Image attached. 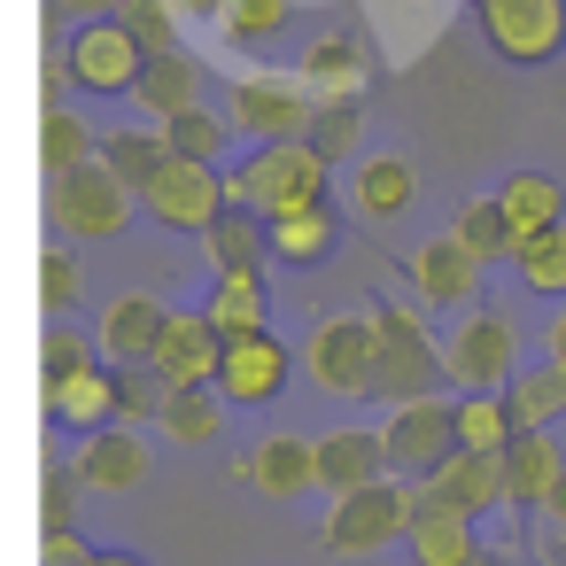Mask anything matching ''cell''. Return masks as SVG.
<instances>
[{"instance_id":"cell-10","label":"cell","mask_w":566,"mask_h":566,"mask_svg":"<svg viewBox=\"0 0 566 566\" xmlns=\"http://www.w3.org/2000/svg\"><path fill=\"white\" fill-rule=\"evenodd\" d=\"M226 210H233L226 171H218V164H179V156H171V171L140 195V218H148V226H164V233H179V241H187V233L202 241Z\"/></svg>"},{"instance_id":"cell-49","label":"cell","mask_w":566,"mask_h":566,"mask_svg":"<svg viewBox=\"0 0 566 566\" xmlns=\"http://www.w3.org/2000/svg\"><path fill=\"white\" fill-rule=\"evenodd\" d=\"M551 520H558V527H566V481H558V496H551Z\"/></svg>"},{"instance_id":"cell-21","label":"cell","mask_w":566,"mask_h":566,"mask_svg":"<svg viewBox=\"0 0 566 566\" xmlns=\"http://www.w3.org/2000/svg\"><path fill=\"white\" fill-rule=\"evenodd\" d=\"M202 249H210V272H218V280H264V264H280V256H272V226H264V210H249V202H233V210L202 233Z\"/></svg>"},{"instance_id":"cell-15","label":"cell","mask_w":566,"mask_h":566,"mask_svg":"<svg viewBox=\"0 0 566 566\" xmlns=\"http://www.w3.org/2000/svg\"><path fill=\"white\" fill-rule=\"evenodd\" d=\"M241 481L256 489V496H272V504H295V496H311L318 489V434H264V442H249V458H241Z\"/></svg>"},{"instance_id":"cell-44","label":"cell","mask_w":566,"mask_h":566,"mask_svg":"<svg viewBox=\"0 0 566 566\" xmlns=\"http://www.w3.org/2000/svg\"><path fill=\"white\" fill-rule=\"evenodd\" d=\"M40 566H94L86 535H40Z\"/></svg>"},{"instance_id":"cell-28","label":"cell","mask_w":566,"mask_h":566,"mask_svg":"<svg viewBox=\"0 0 566 566\" xmlns=\"http://www.w3.org/2000/svg\"><path fill=\"white\" fill-rule=\"evenodd\" d=\"M226 396L218 388H171V403H164V419H156V434L164 442H179V450H210L218 434H226Z\"/></svg>"},{"instance_id":"cell-12","label":"cell","mask_w":566,"mask_h":566,"mask_svg":"<svg viewBox=\"0 0 566 566\" xmlns=\"http://www.w3.org/2000/svg\"><path fill=\"white\" fill-rule=\"evenodd\" d=\"M295 349L264 326V334H241V342H226V365H218V396L233 403V411H272L280 396H287V380H295Z\"/></svg>"},{"instance_id":"cell-42","label":"cell","mask_w":566,"mask_h":566,"mask_svg":"<svg viewBox=\"0 0 566 566\" xmlns=\"http://www.w3.org/2000/svg\"><path fill=\"white\" fill-rule=\"evenodd\" d=\"M117 17H125V32H133L148 55H171V48H179V24H187V17L171 9V0H125Z\"/></svg>"},{"instance_id":"cell-25","label":"cell","mask_w":566,"mask_h":566,"mask_svg":"<svg viewBox=\"0 0 566 566\" xmlns=\"http://www.w3.org/2000/svg\"><path fill=\"white\" fill-rule=\"evenodd\" d=\"M403 543H411V566H481L489 558L481 520H465V512H419Z\"/></svg>"},{"instance_id":"cell-45","label":"cell","mask_w":566,"mask_h":566,"mask_svg":"<svg viewBox=\"0 0 566 566\" xmlns=\"http://www.w3.org/2000/svg\"><path fill=\"white\" fill-rule=\"evenodd\" d=\"M55 9H63L71 24H94V17H117V9H125V0H55Z\"/></svg>"},{"instance_id":"cell-43","label":"cell","mask_w":566,"mask_h":566,"mask_svg":"<svg viewBox=\"0 0 566 566\" xmlns=\"http://www.w3.org/2000/svg\"><path fill=\"white\" fill-rule=\"evenodd\" d=\"M303 140H311L326 164H357V102H334V109H318Z\"/></svg>"},{"instance_id":"cell-9","label":"cell","mask_w":566,"mask_h":566,"mask_svg":"<svg viewBox=\"0 0 566 566\" xmlns=\"http://www.w3.org/2000/svg\"><path fill=\"white\" fill-rule=\"evenodd\" d=\"M148 71V48L125 32V17H94V24H71L63 40V78L78 94H133Z\"/></svg>"},{"instance_id":"cell-19","label":"cell","mask_w":566,"mask_h":566,"mask_svg":"<svg viewBox=\"0 0 566 566\" xmlns=\"http://www.w3.org/2000/svg\"><path fill=\"white\" fill-rule=\"evenodd\" d=\"M295 78H303V94L318 102V109H334V102H365V48L349 40V32H318L311 48H303V63H295Z\"/></svg>"},{"instance_id":"cell-11","label":"cell","mask_w":566,"mask_h":566,"mask_svg":"<svg viewBox=\"0 0 566 566\" xmlns=\"http://www.w3.org/2000/svg\"><path fill=\"white\" fill-rule=\"evenodd\" d=\"M303 373H311L326 396H342V403L373 396V318H365V311L318 318L311 342H303Z\"/></svg>"},{"instance_id":"cell-35","label":"cell","mask_w":566,"mask_h":566,"mask_svg":"<svg viewBox=\"0 0 566 566\" xmlns=\"http://www.w3.org/2000/svg\"><path fill=\"white\" fill-rule=\"evenodd\" d=\"M512 434H520V419L496 388H458V450H504Z\"/></svg>"},{"instance_id":"cell-4","label":"cell","mask_w":566,"mask_h":566,"mask_svg":"<svg viewBox=\"0 0 566 566\" xmlns=\"http://www.w3.org/2000/svg\"><path fill=\"white\" fill-rule=\"evenodd\" d=\"M55 241H125V226L140 218V195L109 171V164H86L71 179H55Z\"/></svg>"},{"instance_id":"cell-48","label":"cell","mask_w":566,"mask_h":566,"mask_svg":"<svg viewBox=\"0 0 566 566\" xmlns=\"http://www.w3.org/2000/svg\"><path fill=\"white\" fill-rule=\"evenodd\" d=\"M551 357H558V365H566V311H558V318H551Z\"/></svg>"},{"instance_id":"cell-17","label":"cell","mask_w":566,"mask_h":566,"mask_svg":"<svg viewBox=\"0 0 566 566\" xmlns=\"http://www.w3.org/2000/svg\"><path fill=\"white\" fill-rule=\"evenodd\" d=\"M164 326H171V311L148 295V287H125L109 311H102V357L117 365V373H133V365H156V349H164Z\"/></svg>"},{"instance_id":"cell-38","label":"cell","mask_w":566,"mask_h":566,"mask_svg":"<svg viewBox=\"0 0 566 566\" xmlns=\"http://www.w3.org/2000/svg\"><path fill=\"white\" fill-rule=\"evenodd\" d=\"M86 365H102V334H86V326H71V318H48V334H40V373H48V380H71V373H86Z\"/></svg>"},{"instance_id":"cell-20","label":"cell","mask_w":566,"mask_h":566,"mask_svg":"<svg viewBox=\"0 0 566 566\" xmlns=\"http://www.w3.org/2000/svg\"><path fill=\"white\" fill-rule=\"evenodd\" d=\"M504 481H512V504L520 512H551L558 481H566V458H558V427H520L504 442Z\"/></svg>"},{"instance_id":"cell-2","label":"cell","mask_w":566,"mask_h":566,"mask_svg":"<svg viewBox=\"0 0 566 566\" xmlns=\"http://www.w3.org/2000/svg\"><path fill=\"white\" fill-rule=\"evenodd\" d=\"M373 396L380 403H419V396H442V342L419 326V311L411 303H396V295H380L373 311Z\"/></svg>"},{"instance_id":"cell-6","label":"cell","mask_w":566,"mask_h":566,"mask_svg":"<svg viewBox=\"0 0 566 566\" xmlns=\"http://www.w3.org/2000/svg\"><path fill=\"white\" fill-rule=\"evenodd\" d=\"M226 117H233V133H241L249 148H264V140H303L311 117H318V102L303 94L295 71H241Z\"/></svg>"},{"instance_id":"cell-37","label":"cell","mask_w":566,"mask_h":566,"mask_svg":"<svg viewBox=\"0 0 566 566\" xmlns=\"http://www.w3.org/2000/svg\"><path fill=\"white\" fill-rule=\"evenodd\" d=\"M78 295H86V256L71 241H48L40 249V303H48V318H71Z\"/></svg>"},{"instance_id":"cell-23","label":"cell","mask_w":566,"mask_h":566,"mask_svg":"<svg viewBox=\"0 0 566 566\" xmlns=\"http://www.w3.org/2000/svg\"><path fill=\"white\" fill-rule=\"evenodd\" d=\"M202 86H210V63H202V55H187V48H171V55H148V71H140V86H133V102H140L156 125H171V117L202 109Z\"/></svg>"},{"instance_id":"cell-5","label":"cell","mask_w":566,"mask_h":566,"mask_svg":"<svg viewBox=\"0 0 566 566\" xmlns=\"http://www.w3.org/2000/svg\"><path fill=\"white\" fill-rule=\"evenodd\" d=\"M473 9H481V40L496 63L543 71L566 55V0H473Z\"/></svg>"},{"instance_id":"cell-50","label":"cell","mask_w":566,"mask_h":566,"mask_svg":"<svg viewBox=\"0 0 566 566\" xmlns=\"http://www.w3.org/2000/svg\"><path fill=\"white\" fill-rule=\"evenodd\" d=\"M481 566H496V558H481Z\"/></svg>"},{"instance_id":"cell-41","label":"cell","mask_w":566,"mask_h":566,"mask_svg":"<svg viewBox=\"0 0 566 566\" xmlns=\"http://www.w3.org/2000/svg\"><path fill=\"white\" fill-rule=\"evenodd\" d=\"M164 403H171V388H164L148 365L117 373V427H156V419H164Z\"/></svg>"},{"instance_id":"cell-46","label":"cell","mask_w":566,"mask_h":566,"mask_svg":"<svg viewBox=\"0 0 566 566\" xmlns=\"http://www.w3.org/2000/svg\"><path fill=\"white\" fill-rule=\"evenodd\" d=\"M179 17H226V0H171Z\"/></svg>"},{"instance_id":"cell-47","label":"cell","mask_w":566,"mask_h":566,"mask_svg":"<svg viewBox=\"0 0 566 566\" xmlns=\"http://www.w3.org/2000/svg\"><path fill=\"white\" fill-rule=\"evenodd\" d=\"M94 566H148L140 551H94Z\"/></svg>"},{"instance_id":"cell-40","label":"cell","mask_w":566,"mask_h":566,"mask_svg":"<svg viewBox=\"0 0 566 566\" xmlns=\"http://www.w3.org/2000/svg\"><path fill=\"white\" fill-rule=\"evenodd\" d=\"M78 465H63V458H48L40 465V535H78Z\"/></svg>"},{"instance_id":"cell-3","label":"cell","mask_w":566,"mask_h":566,"mask_svg":"<svg viewBox=\"0 0 566 566\" xmlns=\"http://www.w3.org/2000/svg\"><path fill=\"white\" fill-rule=\"evenodd\" d=\"M520 326L496 311V303H473L450 334H442V373H450V388H512L520 380Z\"/></svg>"},{"instance_id":"cell-14","label":"cell","mask_w":566,"mask_h":566,"mask_svg":"<svg viewBox=\"0 0 566 566\" xmlns=\"http://www.w3.org/2000/svg\"><path fill=\"white\" fill-rule=\"evenodd\" d=\"M218 365H226V334L210 311H171L164 326V349H156V380L164 388H218Z\"/></svg>"},{"instance_id":"cell-27","label":"cell","mask_w":566,"mask_h":566,"mask_svg":"<svg viewBox=\"0 0 566 566\" xmlns=\"http://www.w3.org/2000/svg\"><path fill=\"white\" fill-rule=\"evenodd\" d=\"M496 202H504V218L520 226V241L566 226V187H558L551 171H504V179H496Z\"/></svg>"},{"instance_id":"cell-36","label":"cell","mask_w":566,"mask_h":566,"mask_svg":"<svg viewBox=\"0 0 566 566\" xmlns=\"http://www.w3.org/2000/svg\"><path fill=\"white\" fill-rule=\"evenodd\" d=\"M512 280H520L527 295L558 303V295H566V226H551V233L520 241V256H512Z\"/></svg>"},{"instance_id":"cell-31","label":"cell","mask_w":566,"mask_h":566,"mask_svg":"<svg viewBox=\"0 0 566 566\" xmlns=\"http://www.w3.org/2000/svg\"><path fill=\"white\" fill-rule=\"evenodd\" d=\"M272 226V256L280 264H318V256H334V202H318V210H280V218H264Z\"/></svg>"},{"instance_id":"cell-8","label":"cell","mask_w":566,"mask_h":566,"mask_svg":"<svg viewBox=\"0 0 566 566\" xmlns=\"http://www.w3.org/2000/svg\"><path fill=\"white\" fill-rule=\"evenodd\" d=\"M403 535H411V481H373V489L326 504V551L334 558H373Z\"/></svg>"},{"instance_id":"cell-16","label":"cell","mask_w":566,"mask_h":566,"mask_svg":"<svg viewBox=\"0 0 566 566\" xmlns=\"http://www.w3.org/2000/svg\"><path fill=\"white\" fill-rule=\"evenodd\" d=\"M78 481L94 489V496H133L148 473H156V450H148V434L140 427H102V434H86L78 442Z\"/></svg>"},{"instance_id":"cell-32","label":"cell","mask_w":566,"mask_h":566,"mask_svg":"<svg viewBox=\"0 0 566 566\" xmlns=\"http://www.w3.org/2000/svg\"><path fill=\"white\" fill-rule=\"evenodd\" d=\"M202 311L218 318L226 342H241V334H264V326H272V287H264V280H210Z\"/></svg>"},{"instance_id":"cell-7","label":"cell","mask_w":566,"mask_h":566,"mask_svg":"<svg viewBox=\"0 0 566 566\" xmlns=\"http://www.w3.org/2000/svg\"><path fill=\"white\" fill-rule=\"evenodd\" d=\"M388 473L396 481H427L458 458V396H419V403H388Z\"/></svg>"},{"instance_id":"cell-29","label":"cell","mask_w":566,"mask_h":566,"mask_svg":"<svg viewBox=\"0 0 566 566\" xmlns=\"http://www.w3.org/2000/svg\"><path fill=\"white\" fill-rule=\"evenodd\" d=\"M164 140H171V156H179V164H218V171H226V156H233V140H241V133H233V117H226V109H210V102H202V109L171 117V125H164Z\"/></svg>"},{"instance_id":"cell-33","label":"cell","mask_w":566,"mask_h":566,"mask_svg":"<svg viewBox=\"0 0 566 566\" xmlns=\"http://www.w3.org/2000/svg\"><path fill=\"white\" fill-rule=\"evenodd\" d=\"M504 403H512L520 427H558V419H566V365H558V357L520 365V380L504 388Z\"/></svg>"},{"instance_id":"cell-18","label":"cell","mask_w":566,"mask_h":566,"mask_svg":"<svg viewBox=\"0 0 566 566\" xmlns=\"http://www.w3.org/2000/svg\"><path fill=\"white\" fill-rule=\"evenodd\" d=\"M373 481H396L388 473V442L373 427H326L318 434V489L326 496H357Z\"/></svg>"},{"instance_id":"cell-1","label":"cell","mask_w":566,"mask_h":566,"mask_svg":"<svg viewBox=\"0 0 566 566\" xmlns=\"http://www.w3.org/2000/svg\"><path fill=\"white\" fill-rule=\"evenodd\" d=\"M226 187H233V202H249V210H264V218H280V210H318V202L334 195V164H326L311 140H264V148H249L241 164H226Z\"/></svg>"},{"instance_id":"cell-24","label":"cell","mask_w":566,"mask_h":566,"mask_svg":"<svg viewBox=\"0 0 566 566\" xmlns=\"http://www.w3.org/2000/svg\"><path fill=\"white\" fill-rule=\"evenodd\" d=\"M349 202L365 226H396L411 202H419V171L403 156H357L349 164Z\"/></svg>"},{"instance_id":"cell-22","label":"cell","mask_w":566,"mask_h":566,"mask_svg":"<svg viewBox=\"0 0 566 566\" xmlns=\"http://www.w3.org/2000/svg\"><path fill=\"white\" fill-rule=\"evenodd\" d=\"M48 419L71 427L78 442L102 434V427H117V365L102 357V365H86V373H71V380H48Z\"/></svg>"},{"instance_id":"cell-26","label":"cell","mask_w":566,"mask_h":566,"mask_svg":"<svg viewBox=\"0 0 566 566\" xmlns=\"http://www.w3.org/2000/svg\"><path fill=\"white\" fill-rule=\"evenodd\" d=\"M86 164H102V133H94L78 109L48 102V109H40V171H48V179H71V171H86Z\"/></svg>"},{"instance_id":"cell-30","label":"cell","mask_w":566,"mask_h":566,"mask_svg":"<svg viewBox=\"0 0 566 566\" xmlns=\"http://www.w3.org/2000/svg\"><path fill=\"white\" fill-rule=\"evenodd\" d=\"M102 164H109L133 195H148V187L171 171V140H164V125H156V133H102Z\"/></svg>"},{"instance_id":"cell-39","label":"cell","mask_w":566,"mask_h":566,"mask_svg":"<svg viewBox=\"0 0 566 566\" xmlns=\"http://www.w3.org/2000/svg\"><path fill=\"white\" fill-rule=\"evenodd\" d=\"M287 17H295V0H226V40L233 48H272L280 32H287Z\"/></svg>"},{"instance_id":"cell-13","label":"cell","mask_w":566,"mask_h":566,"mask_svg":"<svg viewBox=\"0 0 566 566\" xmlns=\"http://www.w3.org/2000/svg\"><path fill=\"white\" fill-rule=\"evenodd\" d=\"M481 272H489V264H481L458 233H434V241L403 249V280H411V295H419L427 311H473Z\"/></svg>"},{"instance_id":"cell-34","label":"cell","mask_w":566,"mask_h":566,"mask_svg":"<svg viewBox=\"0 0 566 566\" xmlns=\"http://www.w3.org/2000/svg\"><path fill=\"white\" fill-rule=\"evenodd\" d=\"M450 233H458L481 264H512V256H520V226L504 218V202H496V195H473V202L458 210V226H450Z\"/></svg>"}]
</instances>
